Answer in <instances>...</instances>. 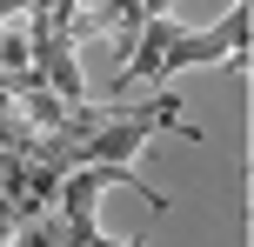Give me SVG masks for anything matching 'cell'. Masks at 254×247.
<instances>
[{"instance_id":"obj_1","label":"cell","mask_w":254,"mask_h":247,"mask_svg":"<svg viewBox=\"0 0 254 247\" xmlns=\"http://www.w3.org/2000/svg\"><path fill=\"white\" fill-rule=\"evenodd\" d=\"M20 20H27V67L40 74V87H54L67 107H80L87 80H80V60H74V0H40Z\"/></svg>"},{"instance_id":"obj_2","label":"cell","mask_w":254,"mask_h":247,"mask_svg":"<svg viewBox=\"0 0 254 247\" xmlns=\"http://www.w3.org/2000/svg\"><path fill=\"white\" fill-rule=\"evenodd\" d=\"M248 27H254V0H234V13L214 20L207 34H188V27H181V34L167 40L161 74H154V80L188 74V67H234V74H248Z\"/></svg>"},{"instance_id":"obj_3","label":"cell","mask_w":254,"mask_h":247,"mask_svg":"<svg viewBox=\"0 0 254 247\" xmlns=\"http://www.w3.org/2000/svg\"><path fill=\"white\" fill-rule=\"evenodd\" d=\"M7 247H61V214H40V221H27Z\"/></svg>"},{"instance_id":"obj_4","label":"cell","mask_w":254,"mask_h":247,"mask_svg":"<svg viewBox=\"0 0 254 247\" xmlns=\"http://www.w3.org/2000/svg\"><path fill=\"white\" fill-rule=\"evenodd\" d=\"M13 234H20V214H13V200H7V194H0V247H7Z\"/></svg>"},{"instance_id":"obj_5","label":"cell","mask_w":254,"mask_h":247,"mask_svg":"<svg viewBox=\"0 0 254 247\" xmlns=\"http://www.w3.org/2000/svg\"><path fill=\"white\" fill-rule=\"evenodd\" d=\"M67 247H121V241H101V227H94L87 241H67Z\"/></svg>"},{"instance_id":"obj_6","label":"cell","mask_w":254,"mask_h":247,"mask_svg":"<svg viewBox=\"0 0 254 247\" xmlns=\"http://www.w3.org/2000/svg\"><path fill=\"white\" fill-rule=\"evenodd\" d=\"M121 247H147V234H134V241H121Z\"/></svg>"},{"instance_id":"obj_7","label":"cell","mask_w":254,"mask_h":247,"mask_svg":"<svg viewBox=\"0 0 254 247\" xmlns=\"http://www.w3.org/2000/svg\"><path fill=\"white\" fill-rule=\"evenodd\" d=\"M27 7H40V0H20V13H27Z\"/></svg>"}]
</instances>
